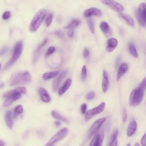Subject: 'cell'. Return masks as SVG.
<instances>
[{
	"instance_id": "obj_1",
	"label": "cell",
	"mask_w": 146,
	"mask_h": 146,
	"mask_svg": "<svg viewBox=\"0 0 146 146\" xmlns=\"http://www.w3.org/2000/svg\"><path fill=\"white\" fill-rule=\"evenodd\" d=\"M23 48L22 41L21 40L18 41L14 46L11 58L3 67V69L4 70L8 69L16 61L21 55Z\"/></svg>"
},
{
	"instance_id": "obj_2",
	"label": "cell",
	"mask_w": 146,
	"mask_h": 146,
	"mask_svg": "<svg viewBox=\"0 0 146 146\" xmlns=\"http://www.w3.org/2000/svg\"><path fill=\"white\" fill-rule=\"evenodd\" d=\"M46 12L45 9H41L36 13L29 25V29L31 32H35L38 29L45 16Z\"/></svg>"
},
{
	"instance_id": "obj_3",
	"label": "cell",
	"mask_w": 146,
	"mask_h": 146,
	"mask_svg": "<svg viewBox=\"0 0 146 146\" xmlns=\"http://www.w3.org/2000/svg\"><path fill=\"white\" fill-rule=\"evenodd\" d=\"M144 92L139 86L133 89L130 96L129 105L136 106L139 105L143 100Z\"/></svg>"
},
{
	"instance_id": "obj_4",
	"label": "cell",
	"mask_w": 146,
	"mask_h": 146,
	"mask_svg": "<svg viewBox=\"0 0 146 146\" xmlns=\"http://www.w3.org/2000/svg\"><path fill=\"white\" fill-rule=\"evenodd\" d=\"M68 131V129L67 128L62 129L52 137L44 146H52L56 142L64 138L67 134Z\"/></svg>"
},
{
	"instance_id": "obj_5",
	"label": "cell",
	"mask_w": 146,
	"mask_h": 146,
	"mask_svg": "<svg viewBox=\"0 0 146 146\" xmlns=\"http://www.w3.org/2000/svg\"><path fill=\"white\" fill-rule=\"evenodd\" d=\"M106 119L105 117L102 118L97 120L94 122L89 131L88 135L89 139H91L96 133Z\"/></svg>"
},
{
	"instance_id": "obj_6",
	"label": "cell",
	"mask_w": 146,
	"mask_h": 146,
	"mask_svg": "<svg viewBox=\"0 0 146 146\" xmlns=\"http://www.w3.org/2000/svg\"><path fill=\"white\" fill-rule=\"evenodd\" d=\"M105 103L103 102L97 107L89 110L86 114L85 121H88L94 116L102 112L105 108Z\"/></svg>"
},
{
	"instance_id": "obj_7",
	"label": "cell",
	"mask_w": 146,
	"mask_h": 146,
	"mask_svg": "<svg viewBox=\"0 0 146 146\" xmlns=\"http://www.w3.org/2000/svg\"><path fill=\"white\" fill-rule=\"evenodd\" d=\"M104 138L103 129L96 133L90 142L89 146H102Z\"/></svg>"
},
{
	"instance_id": "obj_8",
	"label": "cell",
	"mask_w": 146,
	"mask_h": 146,
	"mask_svg": "<svg viewBox=\"0 0 146 146\" xmlns=\"http://www.w3.org/2000/svg\"><path fill=\"white\" fill-rule=\"evenodd\" d=\"M101 2L114 10L118 12H121L124 10L123 6L120 4L111 0H101Z\"/></svg>"
},
{
	"instance_id": "obj_9",
	"label": "cell",
	"mask_w": 146,
	"mask_h": 146,
	"mask_svg": "<svg viewBox=\"0 0 146 146\" xmlns=\"http://www.w3.org/2000/svg\"><path fill=\"white\" fill-rule=\"evenodd\" d=\"M135 13L140 20L146 23V3H141L138 9L135 11Z\"/></svg>"
},
{
	"instance_id": "obj_10",
	"label": "cell",
	"mask_w": 146,
	"mask_h": 146,
	"mask_svg": "<svg viewBox=\"0 0 146 146\" xmlns=\"http://www.w3.org/2000/svg\"><path fill=\"white\" fill-rule=\"evenodd\" d=\"M48 38H46L37 46L34 53L32 59L33 64H34L38 60L40 52L41 49L46 44L48 41Z\"/></svg>"
},
{
	"instance_id": "obj_11",
	"label": "cell",
	"mask_w": 146,
	"mask_h": 146,
	"mask_svg": "<svg viewBox=\"0 0 146 146\" xmlns=\"http://www.w3.org/2000/svg\"><path fill=\"white\" fill-rule=\"evenodd\" d=\"M67 70H65L61 72L53 81L52 85V90L55 92L58 88L61 81L66 75Z\"/></svg>"
},
{
	"instance_id": "obj_12",
	"label": "cell",
	"mask_w": 146,
	"mask_h": 146,
	"mask_svg": "<svg viewBox=\"0 0 146 146\" xmlns=\"http://www.w3.org/2000/svg\"><path fill=\"white\" fill-rule=\"evenodd\" d=\"M23 73L18 72L14 74L11 77L10 81L11 86H15L23 82Z\"/></svg>"
},
{
	"instance_id": "obj_13",
	"label": "cell",
	"mask_w": 146,
	"mask_h": 146,
	"mask_svg": "<svg viewBox=\"0 0 146 146\" xmlns=\"http://www.w3.org/2000/svg\"><path fill=\"white\" fill-rule=\"evenodd\" d=\"M22 96L21 94L19 93L15 94L7 98L3 104V106L6 107L11 104L13 102L20 99Z\"/></svg>"
},
{
	"instance_id": "obj_14",
	"label": "cell",
	"mask_w": 146,
	"mask_h": 146,
	"mask_svg": "<svg viewBox=\"0 0 146 146\" xmlns=\"http://www.w3.org/2000/svg\"><path fill=\"white\" fill-rule=\"evenodd\" d=\"M101 15V12L99 9L96 8H92L86 10L84 13V16L89 17L92 15L100 16Z\"/></svg>"
},
{
	"instance_id": "obj_15",
	"label": "cell",
	"mask_w": 146,
	"mask_h": 146,
	"mask_svg": "<svg viewBox=\"0 0 146 146\" xmlns=\"http://www.w3.org/2000/svg\"><path fill=\"white\" fill-rule=\"evenodd\" d=\"M117 44V40L115 38H111L107 41L106 49L108 52L112 51L116 47Z\"/></svg>"
},
{
	"instance_id": "obj_16",
	"label": "cell",
	"mask_w": 146,
	"mask_h": 146,
	"mask_svg": "<svg viewBox=\"0 0 146 146\" xmlns=\"http://www.w3.org/2000/svg\"><path fill=\"white\" fill-rule=\"evenodd\" d=\"M128 65L125 63H123L120 65L116 76L117 81L119 80L120 78L126 72L128 69Z\"/></svg>"
},
{
	"instance_id": "obj_17",
	"label": "cell",
	"mask_w": 146,
	"mask_h": 146,
	"mask_svg": "<svg viewBox=\"0 0 146 146\" xmlns=\"http://www.w3.org/2000/svg\"><path fill=\"white\" fill-rule=\"evenodd\" d=\"M137 127V124L136 121L132 120L129 123L127 131V134L128 136L130 137L135 133Z\"/></svg>"
},
{
	"instance_id": "obj_18",
	"label": "cell",
	"mask_w": 146,
	"mask_h": 146,
	"mask_svg": "<svg viewBox=\"0 0 146 146\" xmlns=\"http://www.w3.org/2000/svg\"><path fill=\"white\" fill-rule=\"evenodd\" d=\"M5 120L8 128L10 129L12 128L13 122L12 117V112L11 110H7L5 114Z\"/></svg>"
},
{
	"instance_id": "obj_19",
	"label": "cell",
	"mask_w": 146,
	"mask_h": 146,
	"mask_svg": "<svg viewBox=\"0 0 146 146\" xmlns=\"http://www.w3.org/2000/svg\"><path fill=\"white\" fill-rule=\"evenodd\" d=\"M72 81L70 78L67 79L65 82L63 86L59 89L58 93L59 95H61L64 93L70 87Z\"/></svg>"
},
{
	"instance_id": "obj_20",
	"label": "cell",
	"mask_w": 146,
	"mask_h": 146,
	"mask_svg": "<svg viewBox=\"0 0 146 146\" xmlns=\"http://www.w3.org/2000/svg\"><path fill=\"white\" fill-rule=\"evenodd\" d=\"M103 78L102 82V89L104 93H105L107 90L108 85V75L107 72L104 70L103 72Z\"/></svg>"
},
{
	"instance_id": "obj_21",
	"label": "cell",
	"mask_w": 146,
	"mask_h": 146,
	"mask_svg": "<svg viewBox=\"0 0 146 146\" xmlns=\"http://www.w3.org/2000/svg\"><path fill=\"white\" fill-rule=\"evenodd\" d=\"M119 15L121 18L127 22L129 26L131 27L134 26V24L133 20L130 16L124 13H120L119 14Z\"/></svg>"
},
{
	"instance_id": "obj_22",
	"label": "cell",
	"mask_w": 146,
	"mask_h": 146,
	"mask_svg": "<svg viewBox=\"0 0 146 146\" xmlns=\"http://www.w3.org/2000/svg\"><path fill=\"white\" fill-rule=\"evenodd\" d=\"M80 20L77 19H72L64 28L65 29H73L74 28L79 25L80 23Z\"/></svg>"
},
{
	"instance_id": "obj_23",
	"label": "cell",
	"mask_w": 146,
	"mask_h": 146,
	"mask_svg": "<svg viewBox=\"0 0 146 146\" xmlns=\"http://www.w3.org/2000/svg\"><path fill=\"white\" fill-rule=\"evenodd\" d=\"M58 74V71L47 72L43 74L42 77L44 79L48 80L56 77Z\"/></svg>"
},
{
	"instance_id": "obj_24",
	"label": "cell",
	"mask_w": 146,
	"mask_h": 146,
	"mask_svg": "<svg viewBox=\"0 0 146 146\" xmlns=\"http://www.w3.org/2000/svg\"><path fill=\"white\" fill-rule=\"evenodd\" d=\"M9 92L10 94L11 95L16 93L25 94L27 92V90L24 87H17L13 90H10Z\"/></svg>"
},
{
	"instance_id": "obj_25",
	"label": "cell",
	"mask_w": 146,
	"mask_h": 146,
	"mask_svg": "<svg viewBox=\"0 0 146 146\" xmlns=\"http://www.w3.org/2000/svg\"><path fill=\"white\" fill-rule=\"evenodd\" d=\"M51 114L53 117L56 119L59 120L66 123H68V121L66 119L61 115L55 111H52L51 112Z\"/></svg>"
},
{
	"instance_id": "obj_26",
	"label": "cell",
	"mask_w": 146,
	"mask_h": 146,
	"mask_svg": "<svg viewBox=\"0 0 146 146\" xmlns=\"http://www.w3.org/2000/svg\"><path fill=\"white\" fill-rule=\"evenodd\" d=\"M129 50L131 54L135 58L138 57V54L137 53L134 44L130 43L129 45Z\"/></svg>"
},
{
	"instance_id": "obj_27",
	"label": "cell",
	"mask_w": 146,
	"mask_h": 146,
	"mask_svg": "<svg viewBox=\"0 0 146 146\" xmlns=\"http://www.w3.org/2000/svg\"><path fill=\"white\" fill-rule=\"evenodd\" d=\"M23 83H29L31 81V76L28 71L23 73Z\"/></svg>"
},
{
	"instance_id": "obj_28",
	"label": "cell",
	"mask_w": 146,
	"mask_h": 146,
	"mask_svg": "<svg viewBox=\"0 0 146 146\" xmlns=\"http://www.w3.org/2000/svg\"><path fill=\"white\" fill-rule=\"evenodd\" d=\"M23 111V108L21 105H18L16 106L14 110V117H16L17 116L22 113Z\"/></svg>"
},
{
	"instance_id": "obj_29",
	"label": "cell",
	"mask_w": 146,
	"mask_h": 146,
	"mask_svg": "<svg viewBox=\"0 0 146 146\" xmlns=\"http://www.w3.org/2000/svg\"><path fill=\"white\" fill-rule=\"evenodd\" d=\"M117 134L116 133H113L109 146H117L118 141L117 137Z\"/></svg>"
},
{
	"instance_id": "obj_30",
	"label": "cell",
	"mask_w": 146,
	"mask_h": 146,
	"mask_svg": "<svg viewBox=\"0 0 146 146\" xmlns=\"http://www.w3.org/2000/svg\"><path fill=\"white\" fill-rule=\"evenodd\" d=\"M100 27L102 31L105 33H108L109 30L108 24L105 22H103L101 23Z\"/></svg>"
},
{
	"instance_id": "obj_31",
	"label": "cell",
	"mask_w": 146,
	"mask_h": 146,
	"mask_svg": "<svg viewBox=\"0 0 146 146\" xmlns=\"http://www.w3.org/2000/svg\"><path fill=\"white\" fill-rule=\"evenodd\" d=\"M88 27L92 33H94V27L93 20L91 18H89L87 20Z\"/></svg>"
},
{
	"instance_id": "obj_32",
	"label": "cell",
	"mask_w": 146,
	"mask_h": 146,
	"mask_svg": "<svg viewBox=\"0 0 146 146\" xmlns=\"http://www.w3.org/2000/svg\"><path fill=\"white\" fill-rule=\"evenodd\" d=\"M53 17V14L52 13H49L47 15L45 20V24L47 27H49L50 25Z\"/></svg>"
},
{
	"instance_id": "obj_33",
	"label": "cell",
	"mask_w": 146,
	"mask_h": 146,
	"mask_svg": "<svg viewBox=\"0 0 146 146\" xmlns=\"http://www.w3.org/2000/svg\"><path fill=\"white\" fill-rule=\"evenodd\" d=\"M41 99L42 101L46 102H49L51 99L49 94H44L41 96Z\"/></svg>"
},
{
	"instance_id": "obj_34",
	"label": "cell",
	"mask_w": 146,
	"mask_h": 146,
	"mask_svg": "<svg viewBox=\"0 0 146 146\" xmlns=\"http://www.w3.org/2000/svg\"><path fill=\"white\" fill-rule=\"evenodd\" d=\"M87 76V70L85 66H83L82 70L81 78L83 80H85Z\"/></svg>"
},
{
	"instance_id": "obj_35",
	"label": "cell",
	"mask_w": 146,
	"mask_h": 146,
	"mask_svg": "<svg viewBox=\"0 0 146 146\" xmlns=\"http://www.w3.org/2000/svg\"><path fill=\"white\" fill-rule=\"evenodd\" d=\"M55 50V47L52 46H50L47 50L45 55L48 56L53 53Z\"/></svg>"
},
{
	"instance_id": "obj_36",
	"label": "cell",
	"mask_w": 146,
	"mask_h": 146,
	"mask_svg": "<svg viewBox=\"0 0 146 146\" xmlns=\"http://www.w3.org/2000/svg\"><path fill=\"white\" fill-rule=\"evenodd\" d=\"M11 16V13L9 11H6L5 12L2 16V19L4 20H7Z\"/></svg>"
},
{
	"instance_id": "obj_37",
	"label": "cell",
	"mask_w": 146,
	"mask_h": 146,
	"mask_svg": "<svg viewBox=\"0 0 146 146\" xmlns=\"http://www.w3.org/2000/svg\"><path fill=\"white\" fill-rule=\"evenodd\" d=\"M139 87L142 90L145 91L146 88V77L142 81Z\"/></svg>"
},
{
	"instance_id": "obj_38",
	"label": "cell",
	"mask_w": 146,
	"mask_h": 146,
	"mask_svg": "<svg viewBox=\"0 0 146 146\" xmlns=\"http://www.w3.org/2000/svg\"><path fill=\"white\" fill-rule=\"evenodd\" d=\"M95 93L93 92H89L86 96V99L88 100L93 99L95 96Z\"/></svg>"
},
{
	"instance_id": "obj_39",
	"label": "cell",
	"mask_w": 146,
	"mask_h": 146,
	"mask_svg": "<svg viewBox=\"0 0 146 146\" xmlns=\"http://www.w3.org/2000/svg\"><path fill=\"white\" fill-rule=\"evenodd\" d=\"M38 92L39 94L41 96L44 94H49L47 91L44 88H42L38 89Z\"/></svg>"
},
{
	"instance_id": "obj_40",
	"label": "cell",
	"mask_w": 146,
	"mask_h": 146,
	"mask_svg": "<svg viewBox=\"0 0 146 146\" xmlns=\"http://www.w3.org/2000/svg\"><path fill=\"white\" fill-rule=\"evenodd\" d=\"M87 106L86 104H82L81 106V111L83 114H84L86 113L87 110Z\"/></svg>"
},
{
	"instance_id": "obj_41",
	"label": "cell",
	"mask_w": 146,
	"mask_h": 146,
	"mask_svg": "<svg viewBox=\"0 0 146 146\" xmlns=\"http://www.w3.org/2000/svg\"><path fill=\"white\" fill-rule=\"evenodd\" d=\"M127 119V114L125 108L123 110L122 114V120L123 122L125 123Z\"/></svg>"
},
{
	"instance_id": "obj_42",
	"label": "cell",
	"mask_w": 146,
	"mask_h": 146,
	"mask_svg": "<svg viewBox=\"0 0 146 146\" xmlns=\"http://www.w3.org/2000/svg\"><path fill=\"white\" fill-rule=\"evenodd\" d=\"M54 34L61 39L64 38V35L60 31H56L54 32Z\"/></svg>"
},
{
	"instance_id": "obj_43",
	"label": "cell",
	"mask_w": 146,
	"mask_h": 146,
	"mask_svg": "<svg viewBox=\"0 0 146 146\" xmlns=\"http://www.w3.org/2000/svg\"><path fill=\"white\" fill-rule=\"evenodd\" d=\"M141 141L142 146H146V133L141 138Z\"/></svg>"
},
{
	"instance_id": "obj_44",
	"label": "cell",
	"mask_w": 146,
	"mask_h": 146,
	"mask_svg": "<svg viewBox=\"0 0 146 146\" xmlns=\"http://www.w3.org/2000/svg\"><path fill=\"white\" fill-rule=\"evenodd\" d=\"M8 49V47L7 46L3 47L1 50L0 52V56L3 55L6 52Z\"/></svg>"
},
{
	"instance_id": "obj_45",
	"label": "cell",
	"mask_w": 146,
	"mask_h": 146,
	"mask_svg": "<svg viewBox=\"0 0 146 146\" xmlns=\"http://www.w3.org/2000/svg\"><path fill=\"white\" fill-rule=\"evenodd\" d=\"M89 50L86 48H85L83 51V54L85 58H87L89 55Z\"/></svg>"
},
{
	"instance_id": "obj_46",
	"label": "cell",
	"mask_w": 146,
	"mask_h": 146,
	"mask_svg": "<svg viewBox=\"0 0 146 146\" xmlns=\"http://www.w3.org/2000/svg\"><path fill=\"white\" fill-rule=\"evenodd\" d=\"M74 30L73 29L68 30L67 33L68 36L70 37H72L74 35Z\"/></svg>"
},
{
	"instance_id": "obj_47",
	"label": "cell",
	"mask_w": 146,
	"mask_h": 146,
	"mask_svg": "<svg viewBox=\"0 0 146 146\" xmlns=\"http://www.w3.org/2000/svg\"><path fill=\"white\" fill-rule=\"evenodd\" d=\"M121 60V57L120 56H119L118 57L116 60V62H115V66L116 68H117L118 67V65L119 64V62Z\"/></svg>"
},
{
	"instance_id": "obj_48",
	"label": "cell",
	"mask_w": 146,
	"mask_h": 146,
	"mask_svg": "<svg viewBox=\"0 0 146 146\" xmlns=\"http://www.w3.org/2000/svg\"><path fill=\"white\" fill-rule=\"evenodd\" d=\"M54 124L57 126H59L61 125V123L58 121H56L55 122Z\"/></svg>"
},
{
	"instance_id": "obj_49",
	"label": "cell",
	"mask_w": 146,
	"mask_h": 146,
	"mask_svg": "<svg viewBox=\"0 0 146 146\" xmlns=\"http://www.w3.org/2000/svg\"><path fill=\"white\" fill-rule=\"evenodd\" d=\"M0 146H4V142L1 140L0 141Z\"/></svg>"
},
{
	"instance_id": "obj_50",
	"label": "cell",
	"mask_w": 146,
	"mask_h": 146,
	"mask_svg": "<svg viewBox=\"0 0 146 146\" xmlns=\"http://www.w3.org/2000/svg\"><path fill=\"white\" fill-rule=\"evenodd\" d=\"M134 146H139V144L137 142H136Z\"/></svg>"
},
{
	"instance_id": "obj_51",
	"label": "cell",
	"mask_w": 146,
	"mask_h": 146,
	"mask_svg": "<svg viewBox=\"0 0 146 146\" xmlns=\"http://www.w3.org/2000/svg\"><path fill=\"white\" fill-rule=\"evenodd\" d=\"M126 146H131L130 145V144L129 143L127 144V145Z\"/></svg>"
},
{
	"instance_id": "obj_52",
	"label": "cell",
	"mask_w": 146,
	"mask_h": 146,
	"mask_svg": "<svg viewBox=\"0 0 146 146\" xmlns=\"http://www.w3.org/2000/svg\"><path fill=\"white\" fill-rule=\"evenodd\" d=\"M16 146H19L18 145H17Z\"/></svg>"
}]
</instances>
